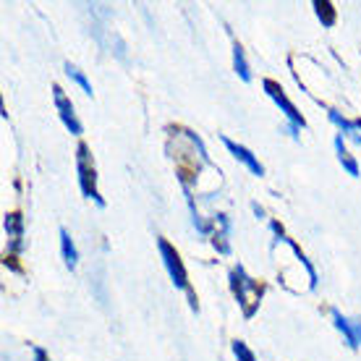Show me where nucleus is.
Listing matches in <instances>:
<instances>
[{
	"mask_svg": "<svg viewBox=\"0 0 361 361\" xmlns=\"http://www.w3.org/2000/svg\"><path fill=\"white\" fill-rule=\"evenodd\" d=\"M231 288H233L235 301L244 309V317L252 319L259 309V298H262V288L257 286V280L249 278L244 270V264H235L233 272H231Z\"/></svg>",
	"mask_w": 361,
	"mask_h": 361,
	"instance_id": "obj_1",
	"label": "nucleus"
},
{
	"mask_svg": "<svg viewBox=\"0 0 361 361\" xmlns=\"http://www.w3.org/2000/svg\"><path fill=\"white\" fill-rule=\"evenodd\" d=\"M157 249H160L165 270H168V275H171V283L178 290H186V293H189V301H191V309H197V298H194V293H191L189 275H186V267H183V262H180L178 252H176L165 238H157Z\"/></svg>",
	"mask_w": 361,
	"mask_h": 361,
	"instance_id": "obj_2",
	"label": "nucleus"
},
{
	"mask_svg": "<svg viewBox=\"0 0 361 361\" xmlns=\"http://www.w3.org/2000/svg\"><path fill=\"white\" fill-rule=\"evenodd\" d=\"M76 173H79V186H82L84 197L92 199L97 207H105V199L99 197L97 191V173H94L90 147L87 145H79V149H76Z\"/></svg>",
	"mask_w": 361,
	"mask_h": 361,
	"instance_id": "obj_3",
	"label": "nucleus"
},
{
	"mask_svg": "<svg viewBox=\"0 0 361 361\" xmlns=\"http://www.w3.org/2000/svg\"><path fill=\"white\" fill-rule=\"evenodd\" d=\"M262 90L267 92V97L275 102L280 108V113H286V118L290 121V126H296V128H304L307 126V121H304V116L296 110V105L290 102L288 97H286V92H283V87H280L278 82H272V79H264L262 82Z\"/></svg>",
	"mask_w": 361,
	"mask_h": 361,
	"instance_id": "obj_4",
	"label": "nucleus"
},
{
	"mask_svg": "<svg viewBox=\"0 0 361 361\" xmlns=\"http://www.w3.org/2000/svg\"><path fill=\"white\" fill-rule=\"evenodd\" d=\"M53 99H55V108H58V116H61V121H63V126L71 131L73 136H79L84 131L82 128V121L76 118V110H73V102L68 99V94H66L58 84L53 87Z\"/></svg>",
	"mask_w": 361,
	"mask_h": 361,
	"instance_id": "obj_5",
	"label": "nucleus"
},
{
	"mask_svg": "<svg viewBox=\"0 0 361 361\" xmlns=\"http://www.w3.org/2000/svg\"><path fill=\"white\" fill-rule=\"evenodd\" d=\"M270 228H272V233L278 235V241H286V244H288L290 249H293V254H296V259H298L301 264H304V267H307V272H309V288L317 290V286H319V275H317L314 264H312V262L307 259V254L301 252V246H298L296 241H293V238H288V235L283 233V228H280L278 223H275V220L270 223Z\"/></svg>",
	"mask_w": 361,
	"mask_h": 361,
	"instance_id": "obj_6",
	"label": "nucleus"
},
{
	"mask_svg": "<svg viewBox=\"0 0 361 361\" xmlns=\"http://www.w3.org/2000/svg\"><path fill=\"white\" fill-rule=\"evenodd\" d=\"M330 317H333L335 327L343 333L345 343L351 345V348H359L361 345V322L359 319H348V317H343L338 309H330Z\"/></svg>",
	"mask_w": 361,
	"mask_h": 361,
	"instance_id": "obj_7",
	"label": "nucleus"
},
{
	"mask_svg": "<svg viewBox=\"0 0 361 361\" xmlns=\"http://www.w3.org/2000/svg\"><path fill=\"white\" fill-rule=\"evenodd\" d=\"M223 145H226V147H228V152L233 154V157H235V160H238V163H244L246 168H249V171L254 173V176H264L262 163H259V160H257V157H254V154L249 152L246 147L235 145L233 139H228V136H223Z\"/></svg>",
	"mask_w": 361,
	"mask_h": 361,
	"instance_id": "obj_8",
	"label": "nucleus"
},
{
	"mask_svg": "<svg viewBox=\"0 0 361 361\" xmlns=\"http://www.w3.org/2000/svg\"><path fill=\"white\" fill-rule=\"evenodd\" d=\"M327 116H330V121H333L335 126L341 128V134H345L353 145L361 147V118H356V121H348V118H343L338 110H327Z\"/></svg>",
	"mask_w": 361,
	"mask_h": 361,
	"instance_id": "obj_9",
	"label": "nucleus"
},
{
	"mask_svg": "<svg viewBox=\"0 0 361 361\" xmlns=\"http://www.w3.org/2000/svg\"><path fill=\"white\" fill-rule=\"evenodd\" d=\"M3 226H6V235L11 238V252L16 254L21 249V238H24V217L18 212H11V215H6Z\"/></svg>",
	"mask_w": 361,
	"mask_h": 361,
	"instance_id": "obj_10",
	"label": "nucleus"
},
{
	"mask_svg": "<svg viewBox=\"0 0 361 361\" xmlns=\"http://www.w3.org/2000/svg\"><path fill=\"white\" fill-rule=\"evenodd\" d=\"M215 223H220V231L212 235V244L220 254H231V241H228L231 238V220H228V215H217Z\"/></svg>",
	"mask_w": 361,
	"mask_h": 361,
	"instance_id": "obj_11",
	"label": "nucleus"
},
{
	"mask_svg": "<svg viewBox=\"0 0 361 361\" xmlns=\"http://www.w3.org/2000/svg\"><path fill=\"white\" fill-rule=\"evenodd\" d=\"M58 235H61V254H63L66 267H68V270H76V264H79V252H76L73 238L68 235V231H66V228H61V231H58Z\"/></svg>",
	"mask_w": 361,
	"mask_h": 361,
	"instance_id": "obj_12",
	"label": "nucleus"
},
{
	"mask_svg": "<svg viewBox=\"0 0 361 361\" xmlns=\"http://www.w3.org/2000/svg\"><path fill=\"white\" fill-rule=\"evenodd\" d=\"M333 145H335V154H338V160H341V165H343V171L348 173V176H353V178H359V163H356L351 154H348V149H345L343 134L335 136Z\"/></svg>",
	"mask_w": 361,
	"mask_h": 361,
	"instance_id": "obj_13",
	"label": "nucleus"
},
{
	"mask_svg": "<svg viewBox=\"0 0 361 361\" xmlns=\"http://www.w3.org/2000/svg\"><path fill=\"white\" fill-rule=\"evenodd\" d=\"M233 68L235 73H238V79L241 82H252V68H249V63H246V55H244V47L235 42L233 45Z\"/></svg>",
	"mask_w": 361,
	"mask_h": 361,
	"instance_id": "obj_14",
	"label": "nucleus"
},
{
	"mask_svg": "<svg viewBox=\"0 0 361 361\" xmlns=\"http://www.w3.org/2000/svg\"><path fill=\"white\" fill-rule=\"evenodd\" d=\"M314 11L317 18L322 21V27H333L335 24V8L330 0H314Z\"/></svg>",
	"mask_w": 361,
	"mask_h": 361,
	"instance_id": "obj_15",
	"label": "nucleus"
},
{
	"mask_svg": "<svg viewBox=\"0 0 361 361\" xmlns=\"http://www.w3.org/2000/svg\"><path fill=\"white\" fill-rule=\"evenodd\" d=\"M66 73H68V76H71L73 82L79 84V87H82L84 90V94H92V84H90V79H87V76H84V71H79V68H76V66L73 63H66Z\"/></svg>",
	"mask_w": 361,
	"mask_h": 361,
	"instance_id": "obj_16",
	"label": "nucleus"
},
{
	"mask_svg": "<svg viewBox=\"0 0 361 361\" xmlns=\"http://www.w3.org/2000/svg\"><path fill=\"white\" fill-rule=\"evenodd\" d=\"M231 348H233V356L238 361H257V359H254L252 348H249L244 341H233V343H231Z\"/></svg>",
	"mask_w": 361,
	"mask_h": 361,
	"instance_id": "obj_17",
	"label": "nucleus"
},
{
	"mask_svg": "<svg viewBox=\"0 0 361 361\" xmlns=\"http://www.w3.org/2000/svg\"><path fill=\"white\" fill-rule=\"evenodd\" d=\"M32 353H35V361H50L47 351H45V348H39V345H35V348H32Z\"/></svg>",
	"mask_w": 361,
	"mask_h": 361,
	"instance_id": "obj_18",
	"label": "nucleus"
}]
</instances>
